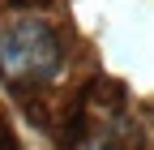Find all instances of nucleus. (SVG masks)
Instances as JSON below:
<instances>
[{
    "label": "nucleus",
    "instance_id": "nucleus-1",
    "mask_svg": "<svg viewBox=\"0 0 154 150\" xmlns=\"http://www.w3.org/2000/svg\"><path fill=\"white\" fill-rule=\"evenodd\" d=\"M64 64V34L43 13L13 9L0 17V73L17 90H34L51 82Z\"/></svg>",
    "mask_w": 154,
    "mask_h": 150
}]
</instances>
